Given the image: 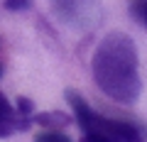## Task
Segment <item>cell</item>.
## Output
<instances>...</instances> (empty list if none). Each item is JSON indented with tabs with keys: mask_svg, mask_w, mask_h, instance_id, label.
Wrapping results in <instances>:
<instances>
[{
	"mask_svg": "<svg viewBox=\"0 0 147 142\" xmlns=\"http://www.w3.org/2000/svg\"><path fill=\"white\" fill-rule=\"evenodd\" d=\"M93 81L110 100L130 105L140 98L142 81L137 69V49L130 34L110 32L98 42L91 59Z\"/></svg>",
	"mask_w": 147,
	"mask_h": 142,
	"instance_id": "1",
	"label": "cell"
},
{
	"mask_svg": "<svg viewBox=\"0 0 147 142\" xmlns=\"http://www.w3.org/2000/svg\"><path fill=\"white\" fill-rule=\"evenodd\" d=\"M64 96H66L69 105H71L74 120L79 122L86 142H142V135L135 125L96 113L79 91L69 88Z\"/></svg>",
	"mask_w": 147,
	"mask_h": 142,
	"instance_id": "2",
	"label": "cell"
},
{
	"mask_svg": "<svg viewBox=\"0 0 147 142\" xmlns=\"http://www.w3.org/2000/svg\"><path fill=\"white\" fill-rule=\"evenodd\" d=\"M32 125L30 118H20L15 110V105L0 93V137H10L12 132L27 130Z\"/></svg>",
	"mask_w": 147,
	"mask_h": 142,
	"instance_id": "3",
	"label": "cell"
},
{
	"mask_svg": "<svg viewBox=\"0 0 147 142\" xmlns=\"http://www.w3.org/2000/svg\"><path fill=\"white\" fill-rule=\"evenodd\" d=\"M32 122L34 125H42V127H52V130H61V127L71 125V115L61 110H52V113H32Z\"/></svg>",
	"mask_w": 147,
	"mask_h": 142,
	"instance_id": "4",
	"label": "cell"
},
{
	"mask_svg": "<svg viewBox=\"0 0 147 142\" xmlns=\"http://www.w3.org/2000/svg\"><path fill=\"white\" fill-rule=\"evenodd\" d=\"M34 142H71V137L61 130H52V127H44V132L34 137Z\"/></svg>",
	"mask_w": 147,
	"mask_h": 142,
	"instance_id": "5",
	"label": "cell"
},
{
	"mask_svg": "<svg viewBox=\"0 0 147 142\" xmlns=\"http://www.w3.org/2000/svg\"><path fill=\"white\" fill-rule=\"evenodd\" d=\"M15 110L20 118H30L32 120V113H34V103H32L30 98H25V96H20V98L15 100Z\"/></svg>",
	"mask_w": 147,
	"mask_h": 142,
	"instance_id": "6",
	"label": "cell"
},
{
	"mask_svg": "<svg viewBox=\"0 0 147 142\" xmlns=\"http://www.w3.org/2000/svg\"><path fill=\"white\" fill-rule=\"evenodd\" d=\"M132 12H135L137 20H142L147 25V0H135L132 3Z\"/></svg>",
	"mask_w": 147,
	"mask_h": 142,
	"instance_id": "7",
	"label": "cell"
},
{
	"mask_svg": "<svg viewBox=\"0 0 147 142\" xmlns=\"http://www.w3.org/2000/svg\"><path fill=\"white\" fill-rule=\"evenodd\" d=\"M30 3H32V0H5L7 10H25Z\"/></svg>",
	"mask_w": 147,
	"mask_h": 142,
	"instance_id": "8",
	"label": "cell"
},
{
	"mask_svg": "<svg viewBox=\"0 0 147 142\" xmlns=\"http://www.w3.org/2000/svg\"><path fill=\"white\" fill-rule=\"evenodd\" d=\"M0 74H3V66H0Z\"/></svg>",
	"mask_w": 147,
	"mask_h": 142,
	"instance_id": "9",
	"label": "cell"
},
{
	"mask_svg": "<svg viewBox=\"0 0 147 142\" xmlns=\"http://www.w3.org/2000/svg\"><path fill=\"white\" fill-rule=\"evenodd\" d=\"M81 142H86V140H81Z\"/></svg>",
	"mask_w": 147,
	"mask_h": 142,
	"instance_id": "10",
	"label": "cell"
}]
</instances>
